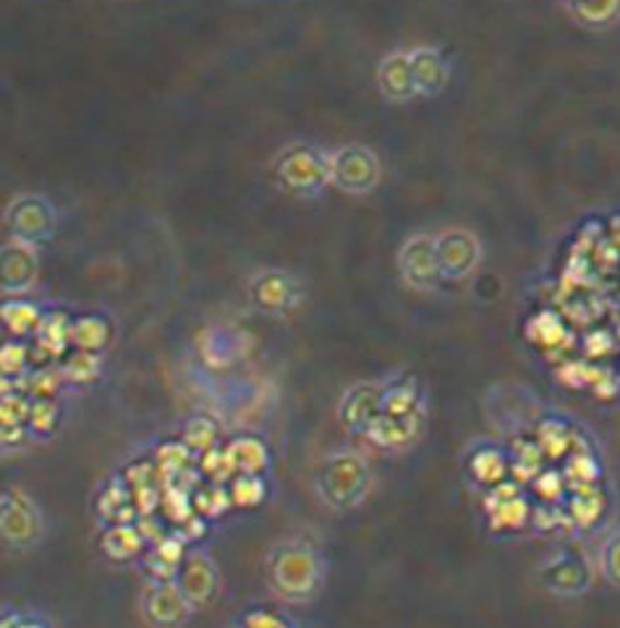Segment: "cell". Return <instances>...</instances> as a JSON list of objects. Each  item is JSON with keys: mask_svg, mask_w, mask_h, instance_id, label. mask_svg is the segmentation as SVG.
Masks as SVG:
<instances>
[{"mask_svg": "<svg viewBox=\"0 0 620 628\" xmlns=\"http://www.w3.org/2000/svg\"><path fill=\"white\" fill-rule=\"evenodd\" d=\"M97 372V356L92 352H79L63 365V377L71 382H87Z\"/></svg>", "mask_w": 620, "mask_h": 628, "instance_id": "25", "label": "cell"}, {"mask_svg": "<svg viewBox=\"0 0 620 628\" xmlns=\"http://www.w3.org/2000/svg\"><path fill=\"white\" fill-rule=\"evenodd\" d=\"M226 453L228 459L234 461L236 472L239 474H265L270 466V451L260 438L243 435V438L230 440L226 446Z\"/></svg>", "mask_w": 620, "mask_h": 628, "instance_id": "11", "label": "cell"}, {"mask_svg": "<svg viewBox=\"0 0 620 628\" xmlns=\"http://www.w3.org/2000/svg\"><path fill=\"white\" fill-rule=\"evenodd\" d=\"M243 628H296L291 620L273 611H252L241 620Z\"/></svg>", "mask_w": 620, "mask_h": 628, "instance_id": "27", "label": "cell"}, {"mask_svg": "<svg viewBox=\"0 0 620 628\" xmlns=\"http://www.w3.org/2000/svg\"><path fill=\"white\" fill-rule=\"evenodd\" d=\"M35 277V260L24 249H5L3 260V286L5 291L24 288Z\"/></svg>", "mask_w": 620, "mask_h": 628, "instance_id": "15", "label": "cell"}, {"mask_svg": "<svg viewBox=\"0 0 620 628\" xmlns=\"http://www.w3.org/2000/svg\"><path fill=\"white\" fill-rule=\"evenodd\" d=\"M3 628H50L43 618L35 616H9V620H3Z\"/></svg>", "mask_w": 620, "mask_h": 628, "instance_id": "29", "label": "cell"}, {"mask_svg": "<svg viewBox=\"0 0 620 628\" xmlns=\"http://www.w3.org/2000/svg\"><path fill=\"white\" fill-rule=\"evenodd\" d=\"M147 545L140 524H108L100 534V547L110 560L127 564V560L136 558Z\"/></svg>", "mask_w": 620, "mask_h": 628, "instance_id": "10", "label": "cell"}, {"mask_svg": "<svg viewBox=\"0 0 620 628\" xmlns=\"http://www.w3.org/2000/svg\"><path fill=\"white\" fill-rule=\"evenodd\" d=\"M421 429H425V414L414 412L406 416L380 414L367 429V438L378 448L385 451H404L412 442L419 440Z\"/></svg>", "mask_w": 620, "mask_h": 628, "instance_id": "6", "label": "cell"}, {"mask_svg": "<svg viewBox=\"0 0 620 628\" xmlns=\"http://www.w3.org/2000/svg\"><path fill=\"white\" fill-rule=\"evenodd\" d=\"M191 464V448L183 440L178 442H165V446L157 451V472L163 477H178L183 469H189Z\"/></svg>", "mask_w": 620, "mask_h": 628, "instance_id": "18", "label": "cell"}, {"mask_svg": "<svg viewBox=\"0 0 620 628\" xmlns=\"http://www.w3.org/2000/svg\"><path fill=\"white\" fill-rule=\"evenodd\" d=\"M0 532H3L5 545L16 547V550L35 547L45 537L43 511L29 495L16 487L3 490V498H0Z\"/></svg>", "mask_w": 620, "mask_h": 628, "instance_id": "3", "label": "cell"}, {"mask_svg": "<svg viewBox=\"0 0 620 628\" xmlns=\"http://www.w3.org/2000/svg\"><path fill=\"white\" fill-rule=\"evenodd\" d=\"M26 367V348L22 343H5L3 346V375L5 377H19Z\"/></svg>", "mask_w": 620, "mask_h": 628, "instance_id": "28", "label": "cell"}, {"mask_svg": "<svg viewBox=\"0 0 620 628\" xmlns=\"http://www.w3.org/2000/svg\"><path fill=\"white\" fill-rule=\"evenodd\" d=\"M58 419H61V412H58L56 401L32 399L29 419H26V427H29L32 435H50L58 427Z\"/></svg>", "mask_w": 620, "mask_h": 628, "instance_id": "20", "label": "cell"}, {"mask_svg": "<svg viewBox=\"0 0 620 628\" xmlns=\"http://www.w3.org/2000/svg\"><path fill=\"white\" fill-rule=\"evenodd\" d=\"M421 412L419 406V393L414 388L406 386H393L382 393V412L380 414H391V416H406Z\"/></svg>", "mask_w": 620, "mask_h": 628, "instance_id": "19", "label": "cell"}, {"mask_svg": "<svg viewBox=\"0 0 620 628\" xmlns=\"http://www.w3.org/2000/svg\"><path fill=\"white\" fill-rule=\"evenodd\" d=\"M291 296H294V288L286 275L270 273V275L257 277L254 299L265 309H283L288 301H291Z\"/></svg>", "mask_w": 620, "mask_h": 628, "instance_id": "14", "label": "cell"}, {"mask_svg": "<svg viewBox=\"0 0 620 628\" xmlns=\"http://www.w3.org/2000/svg\"><path fill=\"white\" fill-rule=\"evenodd\" d=\"M226 628H243V626H241V624H239V626H226Z\"/></svg>", "mask_w": 620, "mask_h": 628, "instance_id": "30", "label": "cell"}, {"mask_svg": "<svg viewBox=\"0 0 620 628\" xmlns=\"http://www.w3.org/2000/svg\"><path fill=\"white\" fill-rule=\"evenodd\" d=\"M438 264L440 273L448 277L468 275L479 262V244L468 234H448L438 241Z\"/></svg>", "mask_w": 620, "mask_h": 628, "instance_id": "8", "label": "cell"}, {"mask_svg": "<svg viewBox=\"0 0 620 628\" xmlns=\"http://www.w3.org/2000/svg\"><path fill=\"white\" fill-rule=\"evenodd\" d=\"M526 513H529V508H526V502L521 498H505L500 502H494L492 508V521L498 526H511L516 529L524 524Z\"/></svg>", "mask_w": 620, "mask_h": 628, "instance_id": "24", "label": "cell"}, {"mask_svg": "<svg viewBox=\"0 0 620 628\" xmlns=\"http://www.w3.org/2000/svg\"><path fill=\"white\" fill-rule=\"evenodd\" d=\"M236 508H257L267 498V482L262 474H236L228 485Z\"/></svg>", "mask_w": 620, "mask_h": 628, "instance_id": "13", "label": "cell"}, {"mask_svg": "<svg viewBox=\"0 0 620 628\" xmlns=\"http://www.w3.org/2000/svg\"><path fill=\"white\" fill-rule=\"evenodd\" d=\"M382 393L378 386H359L354 390H348L346 399L341 401L338 416L351 433H365L374 419H378L382 412Z\"/></svg>", "mask_w": 620, "mask_h": 628, "instance_id": "7", "label": "cell"}, {"mask_svg": "<svg viewBox=\"0 0 620 628\" xmlns=\"http://www.w3.org/2000/svg\"><path fill=\"white\" fill-rule=\"evenodd\" d=\"M265 573L273 592L286 603H307L322 586L325 566L305 540H283L267 553Z\"/></svg>", "mask_w": 620, "mask_h": 628, "instance_id": "1", "label": "cell"}, {"mask_svg": "<svg viewBox=\"0 0 620 628\" xmlns=\"http://www.w3.org/2000/svg\"><path fill=\"white\" fill-rule=\"evenodd\" d=\"M194 607L176 579H150L140 594V616L150 628H183Z\"/></svg>", "mask_w": 620, "mask_h": 628, "instance_id": "4", "label": "cell"}, {"mask_svg": "<svg viewBox=\"0 0 620 628\" xmlns=\"http://www.w3.org/2000/svg\"><path fill=\"white\" fill-rule=\"evenodd\" d=\"M542 581L547 590L565 594V597L582 594L586 590V584H589L586 568L579 564V560H558V564H550L545 568Z\"/></svg>", "mask_w": 620, "mask_h": 628, "instance_id": "12", "label": "cell"}, {"mask_svg": "<svg viewBox=\"0 0 620 628\" xmlns=\"http://www.w3.org/2000/svg\"><path fill=\"white\" fill-rule=\"evenodd\" d=\"M3 320H5V325L11 328V333H16V335H22V333H26V330H35V328L43 325V322H39L37 309L26 301L5 304Z\"/></svg>", "mask_w": 620, "mask_h": 628, "instance_id": "23", "label": "cell"}, {"mask_svg": "<svg viewBox=\"0 0 620 628\" xmlns=\"http://www.w3.org/2000/svg\"><path fill=\"white\" fill-rule=\"evenodd\" d=\"M317 498H320L330 511H354L367 500L369 487H372V474L365 455L348 448L325 455L314 474Z\"/></svg>", "mask_w": 620, "mask_h": 628, "instance_id": "2", "label": "cell"}, {"mask_svg": "<svg viewBox=\"0 0 620 628\" xmlns=\"http://www.w3.org/2000/svg\"><path fill=\"white\" fill-rule=\"evenodd\" d=\"M599 571L610 586L620 590V526L608 534L603 550H599Z\"/></svg>", "mask_w": 620, "mask_h": 628, "instance_id": "22", "label": "cell"}, {"mask_svg": "<svg viewBox=\"0 0 620 628\" xmlns=\"http://www.w3.org/2000/svg\"><path fill=\"white\" fill-rule=\"evenodd\" d=\"M505 455L498 448H481V451L472 455V474L479 482H485V485H498L505 477Z\"/></svg>", "mask_w": 620, "mask_h": 628, "instance_id": "16", "label": "cell"}, {"mask_svg": "<svg viewBox=\"0 0 620 628\" xmlns=\"http://www.w3.org/2000/svg\"><path fill=\"white\" fill-rule=\"evenodd\" d=\"M176 584L187 594L194 611H202V607L213 603L217 590H220V573H217V566L210 558V553L202 550V547H189L187 558L178 566Z\"/></svg>", "mask_w": 620, "mask_h": 628, "instance_id": "5", "label": "cell"}, {"mask_svg": "<svg viewBox=\"0 0 620 628\" xmlns=\"http://www.w3.org/2000/svg\"><path fill=\"white\" fill-rule=\"evenodd\" d=\"M181 440L191 448V453L202 455V453H207V451H213V448H217V427L210 419H204V416H200V419H191L189 422L187 429H183V438Z\"/></svg>", "mask_w": 620, "mask_h": 628, "instance_id": "21", "label": "cell"}, {"mask_svg": "<svg viewBox=\"0 0 620 628\" xmlns=\"http://www.w3.org/2000/svg\"><path fill=\"white\" fill-rule=\"evenodd\" d=\"M29 406L32 401L22 399V395H5L3 399V429H13V427H26V419H29Z\"/></svg>", "mask_w": 620, "mask_h": 628, "instance_id": "26", "label": "cell"}, {"mask_svg": "<svg viewBox=\"0 0 620 628\" xmlns=\"http://www.w3.org/2000/svg\"><path fill=\"white\" fill-rule=\"evenodd\" d=\"M401 270H404V277L412 286L427 288L438 281L440 275V264H438V251L430 241L425 239H414L404 249V257H401Z\"/></svg>", "mask_w": 620, "mask_h": 628, "instance_id": "9", "label": "cell"}, {"mask_svg": "<svg viewBox=\"0 0 620 628\" xmlns=\"http://www.w3.org/2000/svg\"><path fill=\"white\" fill-rule=\"evenodd\" d=\"M71 341L76 343L84 352H97V348L105 346L108 341V325L100 317H82V320L74 322V335Z\"/></svg>", "mask_w": 620, "mask_h": 628, "instance_id": "17", "label": "cell"}]
</instances>
